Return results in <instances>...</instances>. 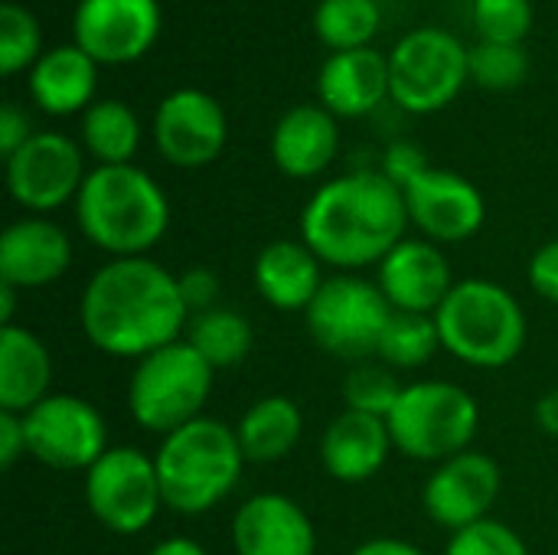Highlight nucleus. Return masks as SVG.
I'll return each instance as SVG.
<instances>
[{
	"label": "nucleus",
	"mask_w": 558,
	"mask_h": 555,
	"mask_svg": "<svg viewBox=\"0 0 558 555\" xmlns=\"http://www.w3.org/2000/svg\"><path fill=\"white\" fill-rule=\"evenodd\" d=\"M26 422L20 412H7L0 409V468L13 471L20 458H26Z\"/></svg>",
	"instance_id": "58836bf2"
},
{
	"label": "nucleus",
	"mask_w": 558,
	"mask_h": 555,
	"mask_svg": "<svg viewBox=\"0 0 558 555\" xmlns=\"http://www.w3.org/2000/svg\"><path fill=\"white\" fill-rule=\"evenodd\" d=\"M213 383L216 370L186 340H177L134 363L128 379V412L144 432L163 438L206 415Z\"/></svg>",
	"instance_id": "0eeeda50"
},
{
	"label": "nucleus",
	"mask_w": 558,
	"mask_h": 555,
	"mask_svg": "<svg viewBox=\"0 0 558 555\" xmlns=\"http://www.w3.org/2000/svg\"><path fill=\"white\" fill-rule=\"evenodd\" d=\"M350 555H425L415 543L409 540H396V536H376V540H366L360 543Z\"/></svg>",
	"instance_id": "a19ab883"
},
{
	"label": "nucleus",
	"mask_w": 558,
	"mask_h": 555,
	"mask_svg": "<svg viewBox=\"0 0 558 555\" xmlns=\"http://www.w3.org/2000/svg\"><path fill=\"white\" fill-rule=\"evenodd\" d=\"M29 458L52 471H88L111 445L105 415L82 396L52 393L23 415Z\"/></svg>",
	"instance_id": "9b49d317"
},
{
	"label": "nucleus",
	"mask_w": 558,
	"mask_h": 555,
	"mask_svg": "<svg viewBox=\"0 0 558 555\" xmlns=\"http://www.w3.org/2000/svg\"><path fill=\"white\" fill-rule=\"evenodd\" d=\"M376 285L392 311L435 314L458 281L451 275V262L441 245L418 236L415 239L405 236L376 265Z\"/></svg>",
	"instance_id": "f3484780"
},
{
	"label": "nucleus",
	"mask_w": 558,
	"mask_h": 555,
	"mask_svg": "<svg viewBox=\"0 0 558 555\" xmlns=\"http://www.w3.org/2000/svg\"><path fill=\"white\" fill-rule=\"evenodd\" d=\"M324 281V262L304 245V239L268 242L252 265V285L258 298L284 314H304Z\"/></svg>",
	"instance_id": "4be33fe9"
},
{
	"label": "nucleus",
	"mask_w": 558,
	"mask_h": 555,
	"mask_svg": "<svg viewBox=\"0 0 558 555\" xmlns=\"http://www.w3.org/2000/svg\"><path fill=\"white\" fill-rule=\"evenodd\" d=\"M438 350H441V334H438L435 314L392 311V317L379 337L376 360L396 373H409V370L428 366Z\"/></svg>",
	"instance_id": "c85d7f7f"
},
{
	"label": "nucleus",
	"mask_w": 558,
	"mask_h": 555,
	"mask_svg": "<svg viewBox=\"0 0 558 555\" xmlns=\"http://www.w3.org/2000/svg\"><path fill=\"white\" fill-rule=\"evenodd\" d=\"M340 150V124L324 105L288 108L271 131V160L291 180H314Z\"/></svg>",
	"instance_id": "412c9836"
},
{
	"label": "nucleus",
	"mask_w": 558,
	"mask_h": 555,
	"mask_svg": "<svg viewBox=\"0 0 558 555\" xmlns=\"http://www.w3.org/2000/svg\"><path fill=\"white\" fill-rule=\"evenodd\" d=\"M232 546L235 555H317V530L294 497L265 491L235 510Z\"/></svg>",
	"instance_id": "6ab92c4d"
},
{
	"label": "nucleus",
	"mask_w": 558,
	"mask_h": 555,
	"mask_svg": "<svg viewBox=\"0 0 558 555\" xmlns=\"http://www.w3.org/2000/svg\"><path fill=\"white\" fill-rule=\"evenodd\" d=\"M320 105L337 118L369 114L389 95V59L369 46L333 52L317 75Z\"/></svg>",
	"instance_id": "5701e85b"
},
{
	"label": "nucleus",
	"mask_w": 558,
	"mask_h": 555,
	"mask_svg": "<svg viewBox=\"0 0 558 555\" xmlns=\"http://www.w3.org/2000/svg\"><path fill=\"white\" fill-rule=\"evenodd\" d=\"M402 196L409 209V226H415L422 239L441 249L468 242L484 229V193L454 170L428 167L402 190Z\"/></svg>",
	"instance_id": "2eb2a0df"
},
{
	"label": "nucleus",
	"mask_w": 558,
	"mask_h": 555,
	"mask_svg": "<svg viewBox=\"0 0 558 555\" xmlns=\"http://www.w3.org/2000/svg\"><path fill=\"white\" fill-rule=\"evenodd\" d=\"M78 324L98 353L137 363L186 334L190 307L180 275L150 255L108 258L82 288Z\"/></svg>",
	"instance_id": "f257e3e1"
},
{
	"label": "nucleus",
	"mask_w": 558,
	"mask_h": 555,
	"mask_svg": "<svg viewBox=\"0 0 558 555\" xmlns=\"http://www.w3.org/2000/svg\"><path fill=\"white\" fill-rule=\"evenodd\" d=\"M530 72V56L523 46H513V43H487L481 39L474 49H471V79L481 85V88H490V92H510L517 85H523Z\"/></svg>",
	"instance_id": "473e14b6"
},
{
	"label": "nucleus",
	"mask_w": 558,
	"mask_h": 555,
	"mask_svg": "<svg viewBox=\"0 0 558 555\" xmlns=\"http://www.w3.org/2000/svg\"><path fill=\"white\" fill-rule=\"evenodd\" d=\"M180 291H183V301L190 307V317L199 314V311H209V307H219V294H222V281L213 268L206 265H193L180 275Z\"/></svg>",
	"instance_id": "e433bc0d"
},
{
	"label": "nucleus",
	"mask_w": 558,
	"mask_h": 555,
	"mask_svg": "<svg viewBox=\"0 0 558 555\" xmlns=\"http://www.w3.org/2000/svg\"><path fill=\"white\" fill-rule=\"evenodd\" d=\"M504 491L500 464L484 451H461L428 474L422 487V507L428 520L448 533L474 527L490 517L497 497Z\"/></svg>",
	"instance_id": "ddd939ff"
},
{
	"label": "nucleus",
	"mask_w": 558,
	"mask_h": 555,
	"mask_svg": "<svg viewBox=\"0 0 558 555\" xmlns=\"http://www.w3.org/2000/svg\"><path fill=\"white\" fill-rule=\"evenodd\" d=\"M52 396V353L33 330L0 327V409L26 415Z\"/></svg>",
	"instance_id": "b1692460"
},
{
	"label": "nucleus",
	"mask_w": 558,
	"mask_h": 555,
	"mask_svg": "<svg viewBox=\"0 0 558 555\" xmlns=\"http://www.w3.org/2000/svg\"><path fill=\"white\" fill-rule=\"evenodd\" d=\"M526 278H530V288L549 301L558 304V239L539 245L530 258V268H526Z\"/></svg>",
	"instance_id": "4c0bfd02"
},
{
	"label": "nucleus",
	"mask_w": 558,
	"mask_h": 555,
	"mask_svg": "<svg viewBox=\"0 0 558 555\" xmlns=\"http://www.w3.org/2000/svg\"><path fill=\"white\" fill-rule=\"evenodd\" d=\"M229 141L222 105L203 88H173L154 111V144L173 167L196 170L213 164Z\"/></svg>",
	"instance_id": "4468645a"
},
{
	"label": "nucleus",
	"mask_w": 558,
	"mask_h": 555,
	"mask_svg": "<svg viewBox=\"0 0 558 555\" xmlns=\"http://www.w3.org/2000/svg\"><path fill=\"white\" fill-rule=\"evenodd\" d=\"M16 288L3 285L0 281V327H10L13 324V311H16Z\"/></svg>",
	"instance_id": "c03bdc74"
},
{
	"label": "nucleus",
	"mask_w": 558,
	"mask_h": 555,
	"mask_svg": "<svg viewBox=\"0 0 558 555\" xmlns=\"http://www.w3.org/2000/svg\"><path fill=\"white\" fill-rule=\"evenodd\" d=\"M379 20L376 0H320L314 10V29L333 52L363 49L376 36Z\"/></svg>",
	"instance_id": "c756f323"
},
{
	"label": "nucleus",
	"mask_w": 558,
	"mask_h": 555,
	"mask_svg": "<svg viewBox=\"0 0 558 555\" xmlns=\"http://www.w3.org/2000/svg\"><path fill=\"white\" fill-rule=\"evenodd\" d=\"M533 419H536L539 432L558 438V389H549V393L539 396V402L533 409Z\"/></svg>",
	"instance_id": "79ce46f5"
},
{
	"label": "nucleus",
	"mask_w": 558,
	"mask_h": 555,
	"mask_svg": "<svg viewBox=\"0 0 558 555\" xmlns=\"http://www.w3.org/2000/svg\"><path fill=\"white\" fill-rule=\"evenodd\" d=\"M98 62L75 43L52 46L29 69V95L46 114H75L92 105Z\"/></svg>",
	"instance_id": "393cba45"
},
{
	"label": "nucleus",
	"mask_w": 558,
	"mask_h": 555,
	"mask_svg": "<svg viewBox=\"0 0 558 555\" xmlns=\"http://www.w3.org/2000/svg\"><path fill=\"white\" fill-rule=\"evenodd\" d=\"M82 147L98 160V167L131 164L141 147V121L131 105L118 98H98L82 114Z\"/></svg>",
	"instance_id": "cd10ccee"
},
{
	"label": "nucleus",
	"mask_w": 558,
	"mask_h": 555,
	"mask_svg": "<svg viewBox=\"0 0 558 555\" xmlns=\"http://www.w3.org/2000/svg\"><path fill=\"white\" fill-rule=\"evenodd\" d=\"M154 464L163 507L183 517H199L239 487L248 461L229 422L199 415L196 422L160 438Z\"/></svg>",
	"instance_id": "20e7f679"
},
{
	"label": "nucleus",
	"mask_w": 558,
	"mask_h": 555,
	"mask_svg": "<svg viewBox=\"0 0 558 555\" xmlns=\"http://www.w3.org/2000/svg\"><path fill=\"white\" fill-rule=\"evenodd\" d=\"M471 16H474L481 39L520 46L533 26V3L530 0H474Z\"/></svg>",
	"instance_id": "72a5a7b5"
},
{
	"label": "nucleus",
	"mask_w": 558,
	"mask_h": 555,
	"mask_svg": "<svg viewBox=\"0 0 558 555\" xmlns=\"http://www.w3.org/2000/svg\"><path fill=\"white\" fill-rule=\"evenodd\" d=\"M235 435L248 464H275L284 461L304 435V415L288 396H262L255 399L242 419L235 422Z\"/></svg>",
	"instance_id": "a878e982"
},
{
	"label": "nucleus",
	"mask_w": 558,
	"mask_h": 555,
	"mask_svg": "<svg viewBox=\"0 0 558 555\" xmlns=\"http://www.w3.org/2000/svg\"><path fill=\"white\" fill-rule=\"evenodd\" d=\"M85 504L88 514L114 536L144 533L163 510L160 478L154 455L131 445L108 448L85 471Z\"/></svg>",
	"instance_id": "9d476101"
},
{
	"label": "nucleus",
	"mask_w": 558,
	"mask_h": 555,
	"mask_svg": "<svg viewBox=\"0 0 558 555\" xmlns=\"http://www.w3.org/2000/svg\"><path fill=\"white\" fill-rule=\"evenodd\" d=\"M445 555H530V546L513 527L487 517L474 527L451 533Z\"/></svg>",
	"instance_id": "f704fd0d"
},
{
	"label": "nucleus",
	"mask_w": 558,
	"mask_h": 555,
	"mask_svg": "<svg viewBox=\"0 0 558 555\" xmlns=\"http://www.w3.org/2000/svg\"><path fill=\"white\" fill-rule=\"evenodd\" d=\"M409 229L402 190L383 170H353L314 190L301 213L304 245L337 272L379 265Z\"/></svg>",
	"instance_id": "f03ea898"
},
{
	"label": "nucleus",
	"mask_w": 558,
	"mask_h": 555,
	"mask_svg": "<svg viewBox=\"0 0 558 555\" xmlns=\"http://www.w3.org/2000/svg\"><path fill=\"white\" fill-rule=\"evenodd\" d=\"M33 134H36V131L29 128L26 111H23L20 105H13V101H3V105H0V154H3V160H7L10 154H16Z\"/></svg>",
	"instance_id": "ea45409f"
},
{
	"label": "nucleus",
	"mask_w": 558,
	"mask_h": 555,
	"mask_svg": "<svg viewBox=\"0 0 558 555\" xmlns=\"http://www.w3.org/2000/svg\"><path fill=\"white\" fill-rule=\"evenodd\" d=\"M147 555H209L203 550V543H196V540H190V536H167V540H160L154 550Z\"/></svg>",
	"instance_id": "37998d69"
},
{
	"label": "nucleus",
	"mask_w": 558,
	"mask_h": 555,
	"mask_svg": "<svg viewBox=\"0 0 558 555\" xmlns=\"http://www.w3.org/2000/svg\"><path fill=\"white\" fill-rule=\"evenodd\" d=\"M405 383H399L396 370H389L386 363L379 360H363L356 363L347 379H343V399H347V409L353 412H366V415H376V419H389L392 406L399 402Z\"/></svg>",
	"instance_id": "7c9ffc66"
},
{
	"label": "nucleus",
	"mask_w": 558,
	"mask_h": 555,
	"mask_svg": "<svg viewBox=\"0 0 558 555\" xmlns=\"http://www.w3.org/2000/svg\"><path fill=\"white\" fill-rule=\"evenodd\" d=\"M386 425L399 455L441 464L461 451H471L481 429V406L451 379H418L405 383Z\"/></svg>",
	"instance_id": "423d86ee"
},
{
	"label": "nucleus",
	"mask_w": 558,
	"mask_h": 555,
	"mask_svg": "<svg viewBox=\"0 0 558 555\" xmlns=\"http://www.w3.org/2000/svg\"><path fill=\"white\" fill-rule=\"evenodd\" d=\"M78 232L108 258H141L170 229L163 186L134 164L88 170L75 196Z\"/></svg>",
	"instance_id": "7ed1b4c3"
},
{
	"label": "nucleus",
	"mask_w": 558,
	"mask_h": 555,
	"mask_svg": "<svg viewBox=\"0 0 558 555\" xmlns=\"http://www.w3.org/2000/svg\"><path fill=\"white\" fill-rule=\"evenodd\" d=\"M85 177V154L78 141L62 131H36L7 157V190L13 203L33 216L75 203Z\"/></svg>",
	"instance_id": "f8f14e48"
},
{
	"label": "nucleus",
	"mask_w": 558,
	"mask_h": 555,
	"mask_svg": "<svg viewBox=\"0 0 558 555\" xmlns=\"http://www.w3.org/2000/svg\"><path fill=\"white\" fill-rule=\"evenodd\" d=\"M471 79V49L441 26L405 33L389 56V95L399 108L432 114L458 98Z\"/></svg>",
	"instance_id": "1a4fd4ad"
},
{
	"label": "nucleus",
	"mask_w": 558,
	"mask_h": 555,
	"mask_svg": "<svg viewBox=\"0 0 558 555\" xmlns=\"http://www.w3.org/2000/svg\"><path fill=\"white\" fill-rule=\"evenodd\" d=\"M160 33L157 0H78L72 16L75 46L95 62L121 65L141 59Z\"/></svg>",
	"instance_id": "dca6fc26"
},
{
	"label": "nucleus",
	"mask_w": 558,
	"mask_h": 555,
	"mask_svg": "<svg viewBox=\"0 0 558 555\" xmlns=\"http://www.w3.org/2000/svg\"><path fill=\"white\" fill-rule=\"evenodd\" d=\"M396 451L386 419L343 409L330 419L320 438V464L340 484H366L373 481L389 455Z\"/></svg>",
	"instance_id": "aec40b11"
},
{
	"label": "nucleus",
	"mask_w": 558,
	"mask_h": 555,
	"mask_svg": "<svg viewBox=\"0 0 558 555\" xmlns=\"http://www.w3.org/2000/svg\"><path fill=\"white\" fill-rule=\"evenodd\" d=\"M441 350L474 370H504L526 350L530 324L517 294L490 278H461L435 311Z\"/></svg>",
	"instance_id": "39448f33"
},
{
	"label": "nucleus",
	"mask_w": 558,
	"mask_h": 555,
	"mask_svg": "<svg viewBox=\"0 0 558 555\" xmlns=\"http://www.w3.org/2000/svg\"><path fill=\"white\" fill-rule=\"evenodd\" d=\"M69 232L46 216H23L0 236V281L16 291L56 285L72 268Z\"/></svg>",
	"instance_id": "a211bd4d"
},
{
	"label": "nucleus",
	"mask_w": 558,
	"mask_h": 555,
	"mask_svg": "<svg viewBox=\"0 0 558 555\" xmlns=\"http://www.w3.org/2000/svg\"><path fill=\"white\" fill-rule=\"evenodd\" d=\"M392 317V307L376 281L360 272H337L324 281L311 307L304 311L314 343L340 360H376L379 337Z\"/></svg>",
	"instance_id": "6e6552de"
},
{
	"label": "nucleus",
	"mask_w": 558,
	"mask_h": 555,
	"mask_svg": "<svg viewBox=\"0 0 558 555\" xmlns=\"http://www.w3.org/2000/svg\"><path fill=\"white\" fill-rule=\"evenodd\" d=\"M39 23L23 3H3L0 7V72L16 75L26 65L33 69L39 59Z\"/></svg>",
	"instance_id": "2f4dec72"
},
{
	"label": "nucleus",
	"mask_w": 558,
	"mask_h": 555,
	"mask_svg": "<svg viewBox=\"0 0 558 555\" xmlns=\"http://www.w3.org/2000/svg\"><path fill=\"white\" fill-rule=\"evenodd\" d=\"M432 164H428V157H425V150L418 147V144H412V141H396V144H389L386 147V154H383V173L399 186V190H405L415 177H422L425 170H428Z\"/></svg>",
	"instance_id": "c9c22d12"
},
{
	"label": "nucleus",
	"mask_w": 558,
	"mask_h": 555,
	"mask_svg": "<svg viewBox=\"0 0 558 555\" xmlns=\"http://www.w3.org/2000/svg\"><path fill=\"white\" fill-rule=\"evenodd\" d=\"M183 340L219 373V370H235L239 363H245V357L255 347V330L242 311L219 304V307L193 314Z\"/></svg>",
	"instance_id": "bb28decb"
}]
</instances>
